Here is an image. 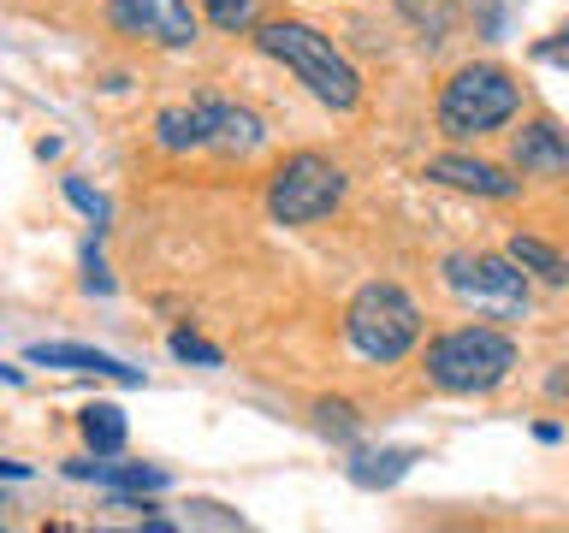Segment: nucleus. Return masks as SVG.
Segmentation results:
<instances>
[{
	"label": "nucleus",
	"instance_id": "f257e3e1",
	"mask_svg": "<svg viewBox=\"0 0 569 533\" xmlns=\"http://www.w3.org/2000/svg\"><path fill=\"white\" fill-rule=\"evenodd\" d=\"M256 48L267 60H279L320 107H332V113H350V107L362 101V78H356V66L338 53V42L327 30L302 24V18H267L256 30Z\"/></svg>",
	"mask_w": 569,
	"mask_h": 533
},
{
	"label": "nucleus",
	"instance_id": "f03ea898",
	"mask_svg": "<svg viewBox=\"0 0 569 533\" xmlns=\"http://www.w3.org/2000/svg\"><path fill=\"white\" fill-rule=\"evenodd\" d=\"M345 338H350V350L362 355V362H403L409 350H416V338H421V309H416V296L403 291V284H391V279H373L362 284V291L350 296V309H345Z\"/></svg>",
	"mask_w": 569,
	"mask_h": 533
},
{
	"label": "nucleus",
	"instance_id": "7ed1b4c3",
	"mask_svg": "<svg viewBox=\"0 0 569 533\" xmlns=\"http://www.w3.org/2000/svg\"><path fill=\"white\" fill-rule=\"evenodd\" d=\"M427 380L451 398H475V391H492L510 380L516 368V338L498 326H457L427 344Z\"/></svg>",
	"mask_w": 569,
	"mask_h": 533
},
{
	"label": "nucleus",
	"instance_id": "20e7f679",
	"mask_svg": "<svg viewBox=\"0 0 569 533\" xmlns=\"http://www.w3.org/2000/svg\"><path fill=\"white\" fill-rule=\"evenodd\" d=\"M516 107H522V89H516V78L505 66H462L439 89V131L457 142L487 137V131L516 119Z\"/></svg>",
	"mask_w": 569,
	"mask_h": 533
},
{
	"label": "nucleus",
	"instance_id": "39448f33",
	"mask_svg": "<svg viewBox=\"0 0 569 533\" xmlns=\"http://www.w3.org/2000/svg\"><path fill=\"white\" fill-rule=\"evenodd\" d=\"M345 190H350V178L338 172L327 154L297 149L273 167V178H267V213H273V225H315L345 202Z\"/></svg>",
	"mask_w": 569,
	"mask_h": 533
},
{
	"label": "nucleus",
	"instance_id": "423d86ee",
	"mask_svg": "<svg viewBox=\"0 0 569 533\" xmlns=\"http://www.w3.org/2000/svg\"><path fill=\"white\" fill-rule=\"evenodd\" d=\"M445 284L457 302H469L475 314L492 320H516L528 314V273L510 255H445Z\"/></svg>",
	"mask_w": 569,
	"mask_h": 533
},
{
	"label": "nucleus",
	"instance_id": "0eeeda50",
	"mask_svg": "<svg viewBox=\"0 0 569 533\" xmlns=\"http://www.w3.org/2000/svg\"><path fill=\"white\" fill-rule=\"evenodd\" d=\"M107 24L119 36L154 48H190L196 42V12L190 0H107Z\"/></svg>",
	"mask_w": 569,
	"mask_h": 533
},
{
	"label": "nucleus",
	"instance_id": "6e6552de",
	"mask_svg": "<svg viewBox=\"0 0 569 533\" xmlns=\"http://www.w3.org/2000/svg\"><path fill=\"white\" fill-rule=\"evenodd\" d=\"M427 178L445 190H469V195H487V202H510L516 190V178L505 167H492V160H475V154H439V160H427Z\"/></svg>",
	"mask_w": 569,
	"mask_h": 533
},
{
	"label": "nucleus",
	"instance_id": "1a4fd4ad",
	"mask_svg": "<svg viewBox=\"0 0 569 533\" xmlns=\"http://www.w3.org/2000/svg\"><path fill=\"white\" fill-rule=\"evenodd\" d=\"M510 167L522 178H569V137L551 119H533L510 142Z\"/></svg>",
	"mask_w": 569,
	"mask_h": 533
},
{
	"label": "nucleus",
	"instance_id": "9d476101",
	"mask_svg": "<svg viewBox=\"0 0 569 533\" xmlns=\"http://www.w3.org/2000/svg\"><path fill=\"white\" fill-rule=\"evenodd\" d=\"M202 119H208V149H220V154H256L267 142L261 113H249V107H238V101L202 95Z\"/></svg>",
	"mask_w": 569,
	"mask_h": 533
},
{
	"label": "nucleus",
	"instance_id": "9b49d317",
	"mask_svg": "<svg viewBox=\"0 0 569 533\" xmlns=\"http://www.w3.org/2000/svg\"><path fill=\"white\" fill-rule=\"evenodd\" d=\"M36 368H66V373H96V380H119V385H142L137 368H124L119 355L89 350V344H30Z\"/></svg>",
	"mask_w": 569,
	"mask_h": 533
},
{
	"label": "nucleus",
	"instance_id": "f8f14e48",
	"mask_svg": "<svg viewBox=\"0 0 569 533\" xmlns=\"http://www.w3.org/2000/svg\"><path fill=\"white\" fill-rule=\"evenodd\" d=\"M71 480H96V486L113 492H160L167 486V469H149V462H66Z\"/></svg>",
	"mask_w": 569,
	"mask_h": 533
},
{
	"label": "nucleus",
	"instance_id": "ddd939ff",
	"mask_svg": "<svg viewBox=\"0 0 569 533\" xmlns=\"http://www.w3.org/2000/svg\"><path fill=\"white\" fill-rule=\"evenodd\" d=\"M154 149L167 154H190V149H208V119H202V95L190 107H160L154 119Z\"/></svg>",
	"mask_w": 569,
	"mask_h": 533
},
{
	"label": "nucleus",
	"instance_id": "4468645a",
	"mask_svg": "<svg viewBox=\"0 0 569 533\" xmlns=\"http://www.w3.org/2000/svg\"><path fill=\"white\" fill-rule=\"evenodd\" d=\"M416 462H421V451H368V456L350 462V480L362 492H386V486H398Z\"/></svg>",
	"mask_w": 569,
	"mask_h": 533
},
{
	"label": "nucleus",
	"instance_id": "2eb2a0df",
	"mask_svg": "<svg viewBox=\"0 0 569 533\" xmlns=\"http://www.w3.org/2000/svg\"><path fill=\"white\" fill-rule=\"evenodd\" d=\"M505 255H510L516 266H522L528 279H540V284H569V261H563V255H558V249H551V243L528 238V231H516Z\"/></svg>",
	"mask_w": 569,
	"mask_h": 533
},
{
	"label": "nucleus",
	"instance_id": "dca6fc26",
	"mask_svg": "<svg viewBox=\"0 0 569 533\" xmlns=\"http://www.w3.org/2000/svg\"><path fill=\"white\" fill-rule=\"evenodd\" d=\"M78 426H83V439H89V451H96V456L124 451V415H119L113 403H89L83 415H78Z\"/></svg>",
	"mask_w": 569,
	"mask_h": 533
},
{
	"label": "nucleus",
	"instance_id": "f3484780",
	"mask_svg": "<svg viewBox=\"0 0 569 533\" xmlns=\"http://www.w3.org/2000/svg\"><path fill=\"white\" fill-rule=\"evenodd\" d=\"M398 7H403V18H416V24H421L427 42H445V36L457 30V7H451V0H398Z\"/></svg>",
	"mask_w": 569,
	"mask_h": 533
},
{
	"label": "nucleus",
	"instance_id": "a211bd4d",
	"mask_svg": "<svg viewBox=\"0 0 569 533\" xmlns=\"http://www.w3.org/2000/svg\"><path fill=\"white\" fill-rule=\"evenodd\" d=\"M167 350L178 355V362H196V368H220L226 355H220V344H208V338H196L190 326H178L172 338H167Z\"/></svg>",
	"mask_w": 569,
	"mask_h": 533
},
{
	"label": "nucleus",
	"instance_id": "6ab92c4d",
	"mask_svg": "<svg viewBox=\"0 0 569 533\" xmlns=\"http://www.w3.org/2000/svg\"><path fill=\"white\" fill-rule=\"evenodd\" d=\"M202 12H208L220 30H231V36L256 24V0H202Z\"/></svg>",
	"mask_w": 569,
	"mask_h": 533
},
{
	"label": "nucleus",
	"instance_id": "aec40b11",
	"mask_svg": "<svg viewBox=\"0 0 569 533\" xmlns=\"http://www.w3.org/2000/svg\"><path fill=\"white\" fill-rule=\"evenodd\" d=\"M315 421H320V433H338V439H350L356 433V409L350 403H315Z\"/></svg>",
	"mask_w": 569,
	"mask_h": 533
},
{
	"label": "nucleus",
	"instance_id": "412c9836",
	"mask_svg": "<svg viewBox=\"0 0 569 533\" xmlns=\"http://www.w3.org/2000/svg\"><path fill=\"white\" fill-rule=\"evenodd\" d=\"M66 195H71V208H83V213H89V220H96V225L107 220V202H101V195L83 184V178H66Z\"/></svg>",
	"mask_w": 569,
	"mask_h": 533
},
{
	"label": "nucleus",
	"instance_id": "4be33fe9",
	"mask_svg": "<svg viewBox=\"0 0 569 533\" xmlns=\"http://www.w3.org/2000/svg\"><path fill=\"white\" fill-rule=\"evenodd\" d=\"M533 60H540V66H563V71H569V30L546 36V42H533Z\"/></svg>",
	"mask_w": 569,
	"mask_h": 533
},
{
	"label": "nucleus",
	"instance_id": "5701e85b",
	"mask_svg": "<svg viewBox=\"0 0 569 533\" xmlns=\"http://www.w3.org/2000/svg\"><path fill=\"white\" fill-rule=\"evenodd\" d=\"M83 291H96V296L113 291V279H107V266H101V255H96V243L83 249Z\"/></svg>",
	"mask_w": 569,
	"mask_h": 533
},
{
	"label": "nucleus",
	"instance_id": "b1692460",
	"mask_svg": "<svg viewBox=\"0 0 569 533\" xmlns=\"http://www.w3.org/2000/svg\"><path fill=\"white\" fill-rule=\"evenodd\" d=\"M196 510V522H213V527H243V515H231V510H220V504H190Z\"/></svg>",
	"mask_w": 569,
	"mask_h": 533
},
{
	"label": "nucleus",
	"instance_id": "393cba45",
	"mask_svg": "<svg viewBox=\"0 0 569 533\" xmlns=\"http://www.w3.org/2000/svg\"><path fill=\"white\" fill-rule=\"evenodd\" d=\"M546 398L569 403V368H551V373H546Z\"/></svg>",
	"mask_w": 569,
	"mask_h": 533
},
{
	"label": "nucleus",
	"instance_id": "a878e982",
	"mask_svg": "<svg viewBox=\"0 0 569 533\" xmlns=\"http://www.w3.org/2000/svg\"><path fill=\"white\" fill-rule=\"evenodd\" d=\"M0 480H30V462H7V456H0Z\"/></svg>",
	"mask_w": 569,
	"mask_h": 533
},
{
	"label": "nucleus",
	"instance_id": "bb28decb",
	"mask_svg": "<svg viewBox=\"0 0 569 533\" xmlns=\"http://www.w3.org/2000/svg\"><path fill=\"white\" fill-rule=\"evenodd\" d=\"M0 510H7V497H0ZM0 522H7V515H0Z\"/></svg>",
	"mask_w": 569,
	"mask_h": 533
}]
</instances>
